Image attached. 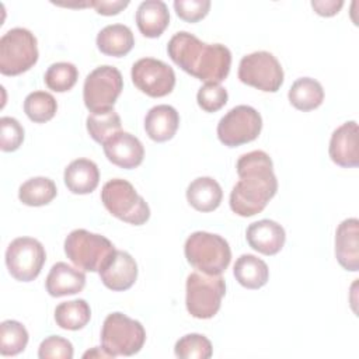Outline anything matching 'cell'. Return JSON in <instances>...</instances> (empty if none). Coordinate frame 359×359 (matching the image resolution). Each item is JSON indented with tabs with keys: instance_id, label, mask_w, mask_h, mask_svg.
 <instances>
[{
	"instance_id": "obj_37",
	"label": "cell",
	"mask_w": 359,
	"mask_h": 359,
	"mask_svg": "<svg viewBox=\"0 0 359 359\" xmlns=\"http://www.w3.org/2000/svg\"><path fill=\"white\" fill-rule=\"evenodd\" d=\"M174 10L177 15L187 22H198L205 18L210 10L209 0H175Z\"/></svg>"
},
{
	"instance_id": "obj_31",
	"label": "cell",
	"mask_w": 359,
	"mask_h": 359,
	"mask_svg": "<svg viewBox=\"0 0 359 359\" xmlns=\"http://www.w3.org/2000/svg\"><path fill=\"white\" fill-rule=\"evenodd\" d=\"M57 111V102L50 93L34 91L24 100V112L35 123L50 121Z\"/></svg>"
},
{
	"instance_id": "obj_39",
	"label": "cell",
	"mask_w": 359,
	"mask_h": 359,
	"mask_svg": "<svg viewBox=\"0 0 359 359\" xmlns=\"http://www.w3.org/2000/svg\"><path fill=\"white\" fill-rule=\"evenodd\" d=\"M344 1L342 0H313L311 7L318 15L323 17H332L339 13L342 8Z\"/></svg>"
},
{
	"instance_id": "obj_8",
	"label": "cell",
	"mask_w": 359,
	"mask_h": 359,
	"mask_svg": "<svg viewBox=\"0 0 359 359\" xmlns=\"http://www.w3.org/2000/svg\"><path fill=\"white\" fill-rule=\"evenodd\" d=\"M38 42L27 28H11L0 38V73L18 76L38 60Z\"/></svg>"
},
{
	"instance_id": "obj_10",
	"label": "cell",
	"mask_w": 359,
	"mask_h": 359,
	"mask_svg": "<svg viewBox=\"0 0 359 359\" xmlns=\"http://www.w3.org/2000/svg\"><path fill=\"white\" fill-rule=\"evenodd\" d=\"M238 79L261 91L276 93L283 84V69L271 52L258 50L240 60Z\"/></svg>"
},
{
	"instance_id": "obj_7",
	"label": "cell",
	"mask_w": 359,
	"mask_h": 359,
	"mask_svg": "<svg viewBox=\"0 0 359 359\" xmlns=\"http://www.w3.org/2000/svg\"><path fill=\"white\" fill-rule=\"evenodd\" d=\"M226 294V282L222 275L192 272L187 278L185 304L188 313L201 320L212 318L222 306Z\"/></svg>"
},
{
	"instance_id": "obj_13",
	"label": "cell",
	"mask_w": 359,
	"mask_h": 359,
	"mask_svg": "<svg viewBox=\"0 0 359 359\" xmlns=\"http://www.w3.org/2000/svg\"><path fill=\"white\" fill-rule=\"evenodd\" d=\"M132 81L146 95L158 98L168 95L175 86V73L165 62L154 57L139 59L132 66Z\"/></svg>"
},
{
	"instance_id": "obj_9",
	"label": "cell",
	"mask_w": 359,
	"mask_h": 359,
	"mask_svg": "<svg viewBox=\"0 0 359 359\" xmlns=\"http://www.w3.org/2000/svg\"><path fill=\"white\" fill-rule=\"evenodd\" d=\"M123 88L121 72L109 65L98 66L84 80L83 100L90 112L114 109V105Z\"/></svg>"
},
{
	"instance_id": "obj_23",
	"label": "cell",
	"mask_w": 359,
	"mask_h": 359,
	"mask_svg": "<svg viewBox=\"0 0 359 359\" xmlns=\"http://www.w3.org/2000/svg\"><path fill=\"white\" fill-rule=\"evenodd\" d=\"M223 198L222 187L212 177L195 178L187 188V201L198 212H212Z\"/></svg>"
},
{
	"instance_id": "obj_4",
	"label": "cell",
	"mask_w": 359,
	"mask_h": 359,
	"mask_svg": "<svg viewBox=\"0 0 359 359\" xmlns=\"http://www.w3.org/2000/svg\"><path fill=\"white\" fill-rule=\"evenodd\" d=\"M146 341V331L140 321L115 311L107 316L101 330L102 349L111 356H132Z\"/></svg>"
},
{
	"instance_id": "obj_34",
	"label": "cell",
	"mask_w": 359,
	"mask_h": 359,
	"mask_svg": "<svg viewBox=\"0 0 359 359\" xmlns=\"http://www.w3.org/2000/svg\"><path fill=\"white\" fill-rule=\"evenodd\" d=\"M227 90L220 83H205L196 94L198 105L205 112L219 111L227 104Z\"/></svg>"
},
{
	"instance_id": "obj_6",
	"label": "cell",
	"mask_w": 359,
	"mask_h": 359,
	"mask_svg": "<svg viewBox=\"0 0 359 359\" xmlns=\"http://www.w3.org/2000/svg\"><path fill=\"white\" fill-rule=\"evenodd\" d=\"M115 252L114 244L104 236L76 229L65 240L66 257L80 269L98 272Z\"/></svg>"
},
{
	"instance_id": "obj_16",
	"label": "cell",
	"mask_w": 359,
	"mask_h": 359,
	"mask_svg": "<svg viewBox=\"0 0 359 359\" xmlns=\"http://www.w3.org/2000/svg\"><path fill=\"white\" fill-rule=\"evenodd\" d=\"M328 153L331 160L339 167H358V123L355 121L345 122L332 132Z\"/></svg>"
},
{
	"instance_id": "obj_24",
	"label": "cell",
	"mask_w": 359,
	"mask_h": 359,
	"mask_svg": "<svg viewBox=\"0 0 359 359\" xmlns=\"http://www.w3.org/2000/svg\"><path fill=\"white\" fill-rule=\"evenodd\" d=\"M133 45V32L123 24L107 25L97 35V48L107 56L122 57L132 50Z\"/></svg>"
},
{
	"instance_id": "obj_35",
	"label": "cell",
	"mask_w": 359,
	"mask_h": 359,
	"mask_svg": "<svg viewBox=\"0 0 359 359\" xmlns=\"http://www.w3.org/2000/svg\"><path fill=\"white\" fill-rule=\"evenodd\" d=\"M24 140L22 125L11 116H3L0 119V149L3 151L17 150Z\"/></svg>"
},
{
	"instance_id": "obj_19",
	"label": "cell",
	"mask_w": 359,
	"mask_h": 359,
	"mask_svg": "<svg viewBox=\"0 0 359 359\" xmlns=\"http://www.w3.org/2000/svg\"><path fill=\"white\" fill-rule=\"evenodd\" d=\"M45 286L52 297L76 294L86 286V273L66 262H56L46 276Z\"/></svg>"
},
{
	"instance_id": "obj_2",
	"label": "cell",
	"mask_w": 359,
	"mask_h": 359,
	"mask_svg": "<svg viewBox=\"0 0 359 359\" xmlns=\"http://www.w3.org/2000/svg\"><path fill=\"white\" fill-rule=\"evenodd\" d=\"M171 60L205 83H220L230 72L231 52L222 43H205L187 31L177 32L167 45Z\"/></svg>"
},
{
	"instance_id": "obj_20",
	"label": "cell",
	"mask_w": 359,
	"mask_h": 359,
	"mask_svg": "<svg viewBox=\"0 0 359 359\" xmlns=\"http://www.w3.org/2000/svg\"><path fill=\"white\" fill-rule=\"evenodd\" d=\"M180 126V115L171 105L161 104L149 109L144 118L147 136L154 142H167L174 137Z\"/></svg>"
},
{
	"instance_id": "obj_36",
	"label": "cell",
	"mask_w": 359,
	"mask_h": 359,
	"mask_svg": "<svg viewBox=\"0 0 359 359\" xmlns=\"http://www.w3.org/2000/svg\"><path fill=\"white\" fill-rule=\"evenodd\" d=\"M38 358H41V359H72L73 358V345L69 339L59 337V335L46 337L38 348Z\"/></svg>"
},
{
	"instance_id": "obj_29",
	"label": "cell",
	"mask_w": 359,
	"mask_h": 359,
	"mask_svg": "<svg viewBox=\"0 0 359 359\" xmlns=\"http://www.w3.org/2000/svg\"><path fill=\"white\" fill-rule=\"evenodd\" d=\"M88 135L93 140L104 144L109 137L121 132V116L115 109H108L102 112H91L86 121Z\"/></svg>"
},
{
	"instance_id": "obj_30",
	"label": "cell",
	"mask_w": 359,
	"mask_h": 359,
	"mask_svg": "<svg viewBox=\"0 0 359 359\" xmlns=\"http://www.w3.org/2000/svg\"><path fill=\"white\" fill-rule=\"evenodd\" d=\"M27 344L28 331L21 323L6 320L0 324V353L3 356H15L21 353Z\"/></svg>"
},
{
	"instance_id": "obj_5",
	"label": "cell",
	"mask_w": 359,
	"mask_h": 359,
	"mask_svg": "<svg viewBox=\"0 0 359 359\" xmlns=\"http://www.w3.org/2000/svg\"><path fill=\"white\" fill-rule=\"evenodd\" d=\"M101 201L112 216L125 223L142 226L150 217L147 202L126 180L114 178L105 182L101 191Z\"/></svg>"
},
{
	"instance_id": "obj_40",
	"label": "cell",
	"mask_w": 359,
	"mask_h": 359,
	"mask_svg": "<svg viewBox=\"0 0 359 359\" xmlns=\"http://www.w3.org/2000/svg\"><path fill=\"white\" fill-rule=\"evenodd\" d=\"M98 349H100V348H94L93 351L86 352L83 356H84V358H88V356H90V358H93V356H97V358H111L104 349H102L101 352H98Z\"/></svg>"
},
{
	"instance_id": "obj_1",
	"label": "cell",
	"mask_w": 359,
	"mask_h": 359,
	"mask_svg": "<svg viewBox=\"0 0 359 359\" xmlns=\"http://www.w3.org/2000/svg\"><path fill=\"white\" fill-rule=\"evenodd\" d=\"M236 168L240 181L230 192L231 210L243 217L261 213L278 191L269 154L262 150L245 153L237 160Z\"/></svg>"
},
{
	"instance_id": "obj_11",
	"label": "cell",
	"mask_w": 359,
	"mask_h": 359,
	"mask_svg": "<svg viewBox=\"0 0 359 359\" xmlns=\"http://www.w3.org/2000/svg\"><path fill=\"white\" fill-rule=\"evenodd\" d=\"M262 129L259 112L250 105L231 108L217 123V137L227 147H237L258 137Z\"/></svg>"
},
{
	"instance_id": "obj_3",
	"label": "cell",
	"mask_w": 359,
	"mask_h": 359,
	"mask_svg": "<svg viewBox=\"0 0 359 359\" xmlns=\"http://www.w3.org/2000/svg\"><path fill=\"white\" fill-rule=\"evenodd\" d=\"M187 261L199 272L222 275L231 261L229 243L219 234L208 231L192 233L184 245Z\"/></svg>"
},
{
	"instance_id": "obj_15",
	"label": "cell",
	"mask_w": 359,
	"mask_h": 359,
	"mask_svg": "<svg viewBox=\"0 0 359 359\" xmlns=\"http://www.w3.org/2000/svg\"><path fill=\"white\" fill-rule=\"evenodd\" d=\"M107 158L125 170L136 168L144 158V147L142 142L129 132H118L102 144Z\"/></svg>"
},
{
	"instance_id": "obj_12",
	"label": "cell",
	"mask_w": 359,
	"mask_h": 359,
	"mask_svg": "<svg viewBox=\"0 0 359 359\" xmlns=\"http://www.w3.org/2000/svg\"><path fill=\"white\" fill-rule=\"evenodd\" d=\"M46 261L43 245L32 237L14 238L6 250V265L10 275L20 282H31Z\"/></svg>"
},
{
	"instance_id": "obj_14",
	"label": "cell",
	"mask_w": 359,
	"mask_h": 359,
	"mask_svg": "<svg viewBox=\"0 0 359 359\" xmlns=\"http://www.w3.org/2000/svg\"><path fill=\"white\" fill-rule=\"evenodd\" d=\"M98 273L104 286L114 292H123L130 289L136 282L137 264L129 252L115 250Z\"/></svg>"
},
{
	"instance_id": "obj_32",
	"label": "cell",
	"mask_w": 359,
	"mask_h": 359,
	"mask_svg": "<svg viewBox=\"0 0 359 359\" xmlns=\"http://www.w3.org/2000/svg\"><path fill=\"white\" fill-rule=\"evenodd\" d=\"M79 79V70L73 63L57 62L45 72V84L49 90L56 93H66L74 87Z\"/></svg>"
},
{
	"instance_id": "obj_28",
	"label": "cell",
	"mask_w": 359,
	"mask_h": 359,
	"mask_svg": "<svg viewBox=\"0 0 359 359\" xmlns=\"http://www.w3.org/2000/svg\"><path fill=\"white\" fill-rule=\"evenodd\" d=\"M56 194V185L50 178L34 177L20 187L18 199L27 206H43L52 202Z\"/></svg>"
},
{
	"instance_id": "obj_22",
	"label": "cell",
	"mask_w": 359,
	"mask_h": 359,
	"mask_svg": "<svg viewBox=\"0 0 359 359\" xmlns=\"http://www.w3.org/2000/svg\"><path fill=\"white\" fill-rule=\"evenodd\" d=\"M136 24L146 38L160 36L170 24L167 4L161 0L142 1L136 11Z\"/></svg>"
},
{
	"instance_id": "obj_33",
	"label": "cell",
	"mask_w": 359,
	"mask_h": 359,
	"mask_svg": "<svg viewBox=\"0 0 359 359\" xmlns=\"http://www.w3.org/2000/svg\"><path fill=\"white\" fill-rule=\"evenodd\" d=\"M174 352L181 359H208L213 355V346L202 334H187L175 342Z\"/></svg>"
},
{
	"instance_id": "obj_38",
	"label": "cell",
	"mask_w": 359,
	"mask_h": 359,
	"mask_svg": "<svg viewBox=\"0 0 359 359\" xmlns=\"http://www.w3.org/2000/svg\"><path fill=\"white\" fill-rule=\"evenodd\" d=\"M129 6L128 0H114V1H108V0H95L91 1V7L95 8V11L101 15H116L119 14L123 8H126Z\"/></svg>"
},
{
	"instance_id": "obj_26",
	"label": "cell",
	"mask_w": 359,
	"mask_h": 359,
	"mask_svg": "<svg viewBox=\"0 0 359 359\" xmlns=\"http://www.w3.org/2000/svg\"><path fill=\"white\" fill-rule=\"evenodd\" d=\"M287 98L296 109L307 112L318 108L323 104L324 90L320 81L311 77H302L292 84Z\"/></svg>"
},
{
	"instance_id": "obj_25",
	"label": "cell",
	"mask_w": 359,
	"mask_h": 359,
	"mask_svg": "<svg viewBox=\"0 0 359 359\" xmlns=\"http://www.w3.org/2000/svg\"><path fill=\"white\" fill-rule=\"evenodd\" d=\"M233 273L236 280L247 289H259L269 279L268 265L252 254L240 255L234 264Z\"/></svg>"
},
{
	"instance_id": "obj_21",
	"label": "cell",
	"mask_w": 359,
	"mask_h": 359,
	"mask_svg": "<svg viewBox=\"0 0 359 359\" xmlns=\"http://www.w3.org/2000/svg\"><path fill=\"white\" fill-rule=\"evenodd\" d=\"M63 180L72 194L86 195L98 187L100 171L93 160L77 158L65 168Z\"/></svg>"
},
{
	"instance_id": "obj_17",
	"label": "cell",
	"mask_w": 359,
	"mask_h": 359,
	"mask_svg": "<svg viewBox=\"0 0 359 359\" xmlns=\"http://www.w3.org/2000/svg\"><path fill=\"white\" fill-rule=\"evenodd\" d=\"M245 238L252 250L264 255H275L283 248L286 234L279 223L262 219L247 227Z\"/></svg>"
},
{
	"instance_id": "obj_27",
	"label": "cell",
	"mask_w": 359,
	"mask_h": 359,
	"mask_svg": "<svg viewBox=\"0 0 359 359\" xmlns=\"http://www.w3.org/2000/svg\"><path fill=\"white\" fill-rule=\"evenodd\" d=\"M90 318L91 309L84 299L63 302L55 309V321L63 330H81L88 324Z\"/></svg>"
},
{
	"instance_id": "obj_18",
	"label": "cell",
	"mask_w": 359,
	"mask_h": 359,
	"mask_svg": "<svg viewBox=\"0 0 359 359\" xmlns=\"http://www.w3.org/2000/svg\"><path fill=\"white\" fill-rule=\"evenodd\" d=\"M335 257L338 264L351 272L359 269V220L345 219L335 233Z\"/></svg>"
}]
</instances>
